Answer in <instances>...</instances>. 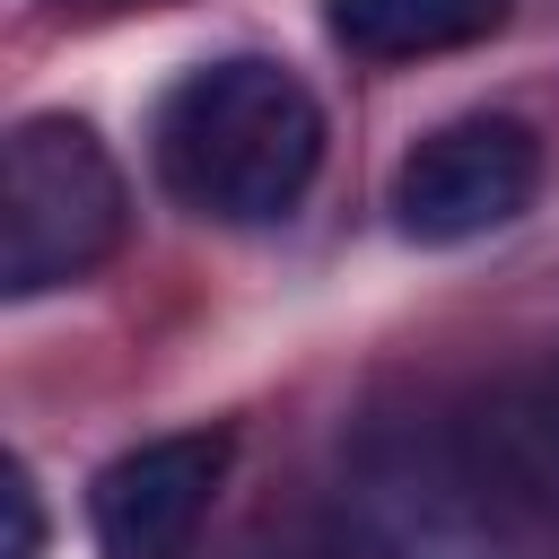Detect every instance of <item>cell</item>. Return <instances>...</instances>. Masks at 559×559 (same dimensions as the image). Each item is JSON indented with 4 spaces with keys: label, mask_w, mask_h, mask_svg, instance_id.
Listing matches in <instances>:
<instances>
[{
    "label": "cell",
    "mask_w": 559,
    "mask_h": 559,
    "mask_svg": "<svg viewBox=\"0 0 559 559\" xmlns=\"http://www.w3.org/2000/svg\"><path fill=\"white\" fill-rule=\"evenodd\" d=\"M70 9H114V0H70Z\"/></svg>",
    "instance_id": "cell-8"
},
{
    "label": "cell",
    "mask_w": 559,
    "mask_h": 559,
    "mask_svg": "<svg viewBox=\"0 0 559 559\" xmlns=\"http://www.w3.org/2000/svg\"><path fill=\"white\" fill-rule=\"evenodd\" d=\"M131 227V192L96 122L79 114H26L9 131V210H0V297H52L114 262Z\"/></svg>",
    "instance_id": "cell-3"
},
{
    "label": "cell",
    "mask_w": 559,
    "mask_h": 559,
    "mask_svg": "<svg viewBox=\"0 0 559 559\" xmlns=\"http://www.w3.org/2000/svg\"><path fill=\"white\" fill-rule=\"evenodd\" d=\"M236 463L227 428H166L122 445L96 480H87V533L96 559H183L201 515L218 507V480Z\"/></svg>",
    "instance_id": "cell-5"
},
{
    "label": "cell",
    "mask_w": 559,
    "mask_h": 559,
    "mask_svg": "<svg viewBox=\"0 0 559 559\" xmlns=\"http://www.w3.org/2000/svg\"><path fill=\"white\" fill-rule=\"evenodd\" d=\"M533 463L463 411L367 419L332 480L341 559H533Z\"/></svg>",
    "instance_id": "cell-1"
},
{
    "label": "cell",
    "mask_w": 559,
    "mask_h": 559,
    "mask_svg": "<svg viewBox=\"0 0 559 559\" xmlns=\"http://www.w3.org/2000/svg\"><path fill=\"white\" fill-rule=\"evenodd\" d=\"M44 550V515H35V489L9 480V559H35Z\"/></svg>",
    "instance_id": "cell-7"
},
{
    "label": "cell",
    "mask_w": 559,
    "mask_h": 559,
    "mask_svg": "<svg viewBox=\"0 0 559 559\" xmlns=\"http://www.w3.org/2000/svg\"><path fill=\"white\" fill-rule=\"evenodd\" d=\"M542 192V140L515 114H454L419 131L393 166V227L411 245H472L507 218H524Z\"/></svg>",
    "instance_id": "cell-4"
},
{
    "label": "cell",
    "mask_w": 559,
    "mask_h": 559,
    "mask_svg": "<svg viewBox=\"0 0 559 559\" xmlns=\"http://www.w3.org/2000/svg\"><path fill=\"white\" fill-rule=\"evenodd\" d=\"M157 183L218 227H280L323 175V105L271 52H227L183 70L148 122Z\"/></svg>",
    "instance_id": "cell-2"
},
{
    "label": "cell",
    "mask_w": 559,
    "mask_h": 559,
    "mask_svg": "<svg viewBox=\"0 0 559 559\" xmlns=\"http://www.w3.org/2000/svg\"><path fill=\"white\" fill-rule=\"evenodd\" d=\"M332 44L358 61H437L507 26V0H332Z\"/></svg>",
    "instance_id": "cell-6"
}]
</instances>
